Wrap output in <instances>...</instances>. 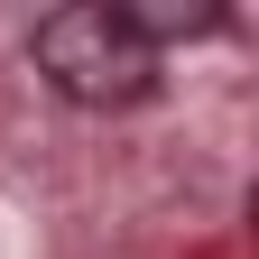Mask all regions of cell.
Masks as SVG:
<instances>
[{
	"label": "cell",
	"mask_w": 259,
	"mask_h": 259,
	"mask_svg": "<svg viewBox=\"0 0 259 259\" xmlns=\"http://www.w3.org/2000/svg\"><path fill=\"white\" fill-rule=\"evenodd\" d=\"M28 56H37V74H47L74 111H130V102L157 93V47L111 10V0L47 10L37 37H28Z\"/></svg>",
	"instance_id": "cell-1"
}]
</instances>
